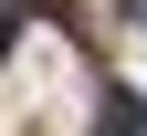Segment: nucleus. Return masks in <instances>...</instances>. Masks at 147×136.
I'll use <instances>...</instances> for the list:
<instances>
[{
	"instance_id": "1",
	"label": "nucleus",
	"mask_w": 147,
	"mask_h": 136,
	"mask_svg": "<svg viewBox=\"0 0 147 136\" xmlns=\"http://www.w3.org/2000/svg\"><path fill=\"white\" fill-rule=\"evenodd\" d=\"M95 136H147V105H137V94H105V115H95Z\"/></svg>"
}]
</instances>
